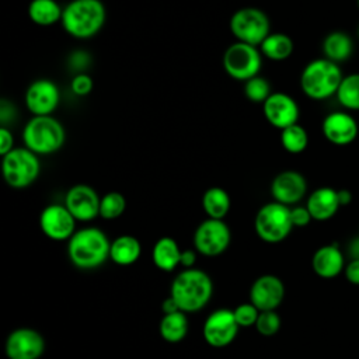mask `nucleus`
Wrapping results in <instances>:
<instances>
[{
	"mask_svg": "<svg viewBox=\"0 0 359 359\" xmlns=\"http://www.w3.org/2000/svg\"><path fill=\"white\" fill-rule=\"evenodd\" d=\"M335 95L344 108L359 111V73L344 76Z\"/></svg>",
	"mask_w": 359,
	"mask_h": 359,
	"instance_id": "nucleus-29",
	"label": "nucleus"
},
{
	"mask_svg": "<svg viewBox=\"0 0 359 359\" xmlns=\"http://www.w3.org/2000/svg\"><path fill=\"white\" fill-rule=\"evenodd\" d=\"M311 266L320 278L331 279L345 269V258L337 244H327L313 254Z\"/></svg>",
	"mask_w": 359,
	"mask_h": 359,
	"instance_id": "nucleus-20",
	"label": "nucleus"
},
{
	"mask_svg": "<svg viewBox=\"0 0 359 359\" xmlns=\"http://www.w3.org/2000/svg\"><path fill=\"white\" fill-rule=\"evenodd\" d=\"M269 191L275 202L290 208L304 198L307 192V181L302 172L296 170H285L273 177Z\"/></svg>",
	"mask_w": 359,
	"mask_h": 359,
	"instance_id": "nucleus-17",
	"label": "nucleus"
},
{
	"mask_svg": "<svg viewBox=\"0 0 359 359\" xmlns=\"http://www.w3.org/2000/svg\"><path fill=\"white\" fill-rule=\"evenodd\" d=\"M231 206L227 191L222 187H210L202 195V209L209 219H224Z\"/></svg>",
	"mask_w": 359,
	"mask_h": 359,
	"instance_id": "nucleus-26",
	"label": "nucleus"
},
{
	"mask_svg": "<svg viewBox=\"0 0 359 359\" xmlns=\"http://www.w3.org/2000/svg\"><path fill=\"white\" fill-rule=\"evenodd\" d=\"M244 95L252 102H265L266 98L272 94L269 81L262 76H254L250 80L244 81Z\"/></svg>",
	"mask_w": 359,
	"mask_h": 359,
	"instance_id": "nucleus-32",
	"label": "nucleus"
},
{
	"mask_svg": "<svg viewBox=\"0 0 359 359\" xmlns=\"http://www.w3.org/2000/svg\"><path fill=\"white\" fill-rule=\"evenodd\" d=\"M181 252L182 250L180 248L178 243L172 237L164 236L154 243L151 250V259L158 269L171 272L180 265Z\"/></svg>",
	"mask_w": 359,
	"mask_h": 359,
	"instance_id": "nucleus-22",
	"label": "nucleus"
},
{
	"mask_svg": "<svg viewBox=\"0 0 359 359\" xmlns=\"http://www.w3.org/2000/svg\"><path fill=\"white\" fill-rule=\"evenodd\" d=\"M100 202L97 191L87 184L70 187L65 196V206L77 222H90L100 216Z\"/></svg>",
	"mask_w": 359,
	"mask_h": 359,
	"instance_id": "nucleus-15",
	"label": "nucleus"
},
{
	"mask_svg": "<svg viewBox=\"0 0 359 359\" xmlns=\"http://www.w3.org/2000/svg\"><path fill=\"white\" fill-rule=\"evenodd\" d=\"M282 325V320L276 310H268V311H259V316L255 323V330L262 337H272L275 335Z\"/></svg>",
	"mask_w": 359,
	"mask_h": 359,
	"instance_id": "nucleus-33",
	"label": "nucleus"
},
{
	"mask_svg": "<svg viewBox=\"0 0 359 359\" xmlns=\"http://www.w3.org/2000/svg\"><path fill=\"white\" fill-rule=\"evenodd\" d=\"M126 209V199L118 191H109L101 196L100 216L105 220H114L123 215Z\"/></svg>",
	"mask_w": 359,
	"mask_h": 359,
	"instance_id": "nucleus-31",
	"label": "nucleus"
},
{
	"mask_svg": "<svg viewBox=\"0 0 359 359\" xmlns=\"http://www.w3.org/2000/svg\"><path fill=\"white\" fill-rule=\"evenodd\" d=\"M111 241L98 227H83L67 240V255L79 269H95L109 259Z\"/></svg>",
	"mask_w": 359,
	"mask_h": 359,
	"instance_id": "nucleus-2",
	"label": "nucleus"
},
{
	"mask_svg": "<svg viewBox=\"0 0 359 359\" xmlns=\"http://www.w3.org/2000/svg\"><path fill=\"white\" fill-rule=\"evenodd\" d=\"M306 206L317 222L330 220L341 208L338 201V191L331 187H321L314 189L306 202Z\"/></svg>",
	"mask_w": 359,
	"mask_h": 359,
	"instance_id": "nucleus-21",
	"label": "nucleus"
},
{
	"mask_svg": "<svg viewBox=\"0 0 359 359\" xmlns=\"http://www.w3.org/2000/svg\"><path fill=\"white\" fill-rule=\"evenodd\" d=\"M280 144L290 154L303 153L309 144V135L302 125H290L280 130Z\"/></svg>",
	"mask_w": 359,
	"mask_h": 359,
	"instance_id": "nucleus-30",
	"label": "nucleus"
},
{
	"mask_svg": "<svg viewBox=\"0 0 359 359\" xmlns=\"http://www.w3.org/2000/svg\"><path fill=\"white\" fill-rule=\"evenodd\" d=\"M358 38H359V28H358Z\"/></svg>",
	"mask_w": 359,
	"mask_h": 359,
	"instance_id": "nucleus-44",
	"label": "nucleus"
},
{
	"mask_svg": "<svg viewBox=\"0 0 359 359\" xmlns=\"http://www.w3.org/2000/svg\"><path fill=\"white\" fill-rule=\"evenodd\" d=\"M344 79L338 63L325 57L309 62L300 74L302 91L311 100L321 101L337 94Z\"/></svg>",
	"mask_w": 359,
	"mask_h": 359,
	"instance_id": "nucleus-4",
	"label": "nucleus"
},
{
	"mask_svg": "<svg viewBox=\"0 0 359 359\" xmlns=\"http://www.w3.org/2000/svg\"><path fill=\"white\" fill-rule=\"evenodd\" d=\"M358 7H359V0H358Z\"/></svg>",
	"mask_w": 359,
	"mask_h": 359,
	"instance_id": "nucleus-45",
	"label": "nucleus"
},
{
	"mask_svg": "<svg viewBox=\"0 0 359 359\" xmlns=\"http://www.w3.org/2000/svg\"><path fill=\"white\" fill-rule=\"evenodd\" d=\"M285 299V285L275 275H262L257 278L250 287V302L259 310H276Z\"/></svg>",
	"mask_w": 359,
	"mask_h": 359,
	"instance_id": "nucleus-18",
	"label": "nucleus"
},
{
	"mask_svg": "<svg viewBox=\"0 0 359 359\" xmlns=\"http://www.w3.org/2000/svg\"><path fill=\"white\" fill-rule=\"evenodd\" d=\"M213 282L210 276L198 268L182 269L171 282L170 296L184 313L202 310L212 299Z\"/></svg>",
	"mask_w": 359,
	"mask_h": 359,
	"instance_id": "nucleus-1",
	"label": "nucleus"
},
{
	"mask_svg": "<svg viewBox=\"0 0 359 359\" xmlns=\"http://www.w3.org/2000/svg\"><path fill=\"white\" fill-rule=\"evenodd\" d=\"M345 278L349 283L359 286V259H351L344 269Z\"/></svg>",
	"mask_w": 359,
	"mask_h": 359,
	"instance_id": "nucleus-39",
	"label": "nucleus"
},
{
	"mask_svg": "<svg viewBox=\"0 0 359 359\" xmlns=\"http://www.w3.org/2000/svg\"><path fill=\"white\" fill-rule=\"evenodd\" d=\"M233 313H234V318H236V321H237V324H238L240 328H245V327H252V325H255L257 318H258V316H259V310H258L251 302L238 304V306L233 310Z\"/></svg>",
	"mask_w": 359,
	"mask_h": 359,
	"instance_id": "nucleus-34",
	"label": "nucleus"
},
{
	"mask_svg": "<svg viewBox=\"0 0 359 359\" xmlns=\"http://www.w3.org/2000/svg\"><path fill=\"white\" fill-rule=\"evenodd\" d=\"M233 36L238 42L259 46L271 34L269 17L257 7H243L233 13L229 22Z\"/></svg>",
	"mask_w": 359,
	"mask_h": 359,
	"instance_id": "nucleus-8",
	"label": "nucleus"
},
{
	"mask_svg": "<svg viewBox=\"0 0 359 359\" xmlns=\"http://www.w3.org/2000/svg\"><path fill=\"white\" fill-rule=\"evenodd\" d=\"M24 146L38 156H49L60 150L66 140L63 125L52 115L32 116L22 129Z\"/></svg>",
	"mask_w": 359,
	"mask_h": 359,
	"instance_id": "nucleus-5",
	"label": "nucleus"
},
{
	"mask_svg": "<svg viewBox=\"0 0 359 359\" xmlns=\"http://www.w3.org/2000/svg\"><path fill=\"white\" fill-rule=\"evenodd\" d=\"M142 254V245L139 240L130 234L118 236L111 241L109 259L116 265L129 266L135 264Z\"/></svg>",
	"mask_w": 359,
	"mask_h": 359,
	"instance_id": "nucleus-23",
	"label": "nucleus"
},
{
	"mask_svg": "<svg viewBox=\"0 0 359 359\" xmlns=\"http://www.w3.org/2000/svg\"><path fill=\"white\" fill-rule=\"evenodd\" d=\"M14 149V137L7 126L0 128V154L4 156Z\"/></svg>",
	"mask_w": 359,
	"mask_h": 359,
	"instance_id": "nucleus-38",
	"label": "nucleus"
},
{
	"mask_svg": "<svg viewBox=\"0 0 359 359\" xmlns=\"http://www.w3.org/2000/svg\"><path fill=\"white\" fill-rule=\"evenodd\" d=\"M238 330L240 327L234 318L233 310L217 309L206 317L202 334L206 344L212 348H224L236 339Z\"/></svg>",
	"mask_w": 359,
	"mask_h": 359,
	"instance_id": "nucleus-11",
	"label": "nucleus"
},
{
	"mask_svg": "<svg viewBox=\"0 0 359 359\" xmlns=\"http://www.w3.org/2000/svg\"><path fill=\"white\" fill-rule=\"evenodd\" d=\"M348 254H349L351 259H359V236L349 241Z\"/></svg>",
	"mask_w": 359,
	"mask_h": 359,
	"instance_id": "nucleus-42",
	"label": "nucleus"
},
{
	"mask_svg": "<svg viewBox=\"0 0 359 359\" xmlns=\"http://www.w3.org/2000/svg\"><path fill=\"white\" fill-rule=\"evenodd\" d=\"M4 351L8 359H39L45 352V339L34 328H15L7 335Z\"/></svg>",
	"mask_w": 359,
	"mask_h": 359,
	"instance_id": "nucleus-12",
	"label": "nucleus"
},
{
	"mask_svg": "<svg viewBox=\"0 0 359 359\" xmlns=\"http://www.w3.org/2000/svg\"><path fill=\"white\" fill-rule=\"evenodd\" d=\"M258 48L265 57L280 62L293 53L294 45L289 35L282 32H271Z\"/></svg>",
	"mask_w": 359,
	"mask_h": 359,
	"instance_id": "nucleus-28",
	"label": "nucleus"
},
{
	"mask_svg": "<svg viewBox=\"0 0 359 359\" xmlns=\"http://www.w3.org/2000/svg\"><path fill=\"white\" fill-rule=\"evenodd\" d=\"M24 101L32 116L52 115L60 102V91L55 81L38 79L28 86Z\"/></svg>",
	"mask_w": 359,
	"mask_h": 359,
	"instance_id": "nucleus-14",
	"label": "nucleus"
},
{
	"mask_svg": "<svg viewBox=\"0 0 359 359\" xmlns=\"http://www.w3.org/2000/svg\"><path fill=\"white\" fill-rule=\"evenodd\" d=\"M63 8L56 0H31L28 4L29 20L41 27H49L62 20Z\"/></svg>",
	"mask_w": 359,
	"mask_h": 359,
	"instance_id": "nucleus-25",
	"label": "nucleus"
},
{
	"mask_svg": "<svg viewBox=\"0 0 359 359\" xmlns=\"http://www.w3.org/2000/svg\"><path fill=\"white\" fill-rule=\"evenodd\" d=\"M323 52L325 59L339 65L341 62H345L352 56L353 41L346 32H330L323 41Z\"/></svg>",
	"mask_w": 359,
	"mask_h": 359,
	"instance_id": "nucleus-24",
	"label": "nucleus"
},
{
	"mask_svg": "<svg viewBox=\"0 0 359 359\" xmlns=\"http://www.w3.org/2000/svg\"><path fill=\"white\" fill-rule=\"evenodd\" d=\"M358 236H359V234H358Z\"/></svg>",
	"mask_w": 359,
	"mask_h": 359,
	"instance_id": "nucleus-46",
	"label": "nucleus"
},
{
	"mask_svg": "<svg viewBox=\"0 0 359 359\" xmlns=\"http://www.w3.org/2000/svg\"><path fill=\"white\" fill-rule=\"evenodd\" d=\"M196 250H182L181 252V262L180 265L184 269H189V268H195V262H196Z\"/></svg>",
	"mask_w": 359,
	"mask_h": 359,
	"instance_id": "nucleus-40",
	"label": "nucleus"
},
{
	"mask_svg": "<svg viewBox=\"0 0 359 359\" xmlns=\"http://www.w3.org/2000/svg\"><path fill=\"white\" fill-rule=\"evenodd\" d=\"M188 328H189L188 317H187V313L184 311L164 314L158 325L161 338L170 344L181 342L187 337Z\"/></svg>",
	"mask_w": 359,
	"mask_h": 359,
	"instance_id": "nucleus-27",
	"label": "nucleus"
},
{
	"mask_svg": "<svg viewBox=\"0 0 359 359\" xmlns=\"http://www.w3.org/2000/svg\"><path fill=\"white\" fill-rule=\"evenodd\" d=\"M88 62H90V56L86 53V52H81V50H77L74 52L72 56H70V67L77 70V73H84L83 70L88 66ZM76 73V74H77Z\"/></svg>",
	"mask_w": 359,
	"mask_h": 359,
	"instance_id": "nucleus-37",
	"label": "nucleus"
},
{
	"mask_svg": "<svg viewBox=\"0 0 359 359\" xmlns=\"http://www.w3.org/2000/svg\"><path fill=\"white\" fill-rule=\"evenodd\" d=\"M231 240L229 226L222 219H205L194 233V247L205 257H217L223 254Z\"/></svg>",
	"mask_w": 359,
	"mask_h": 359,
	"instance_id": "nucleus-10",
	"label": "nucleus"
},
{
	"mask_svg": "<svg viewBox=\"0 0 359 359\" xmlns=\"http://www.w3.org/2000/svg\"><path fill=\"white\" fill-rule=\"evenodd\" d=\"M107 20V10L101 0H72L63 7L60 24L73 38L88 39L97 35Z\"/></svg>",
	"mask_w": 359,
	"mask_h": 359,
	"instance_id": "nucleus-3",
	"label": "nucleus"
},
{
	"mask_svg": "<svg viewBox=\"0 0 359 359\" xmlns=\"http://www.w3.org/2000/svg\"><path fill=\"white\" fill-rule=\"evenodd\" d=\"M1 170L4 181L14 189H22L32 185L39 172V156L24 147H14L7 154L1 156Z\"/></svg>",
	"mask_w": 359,
	"mask_h": 359,
	"instance_id": "nucleus-6",
	"label": "nucleus"
},
{
	"mask_svg": "<svg viewBox=\"0 0 359 359\" xmlns=\"http://www.w3.org/2000/svg\"><path fill=\"white\" fill-rule=\"evenodd\" d=\"M324 137L335 146H346L355 142L358 136V122L345 111L330 112L321 125Z\"/></svg>",
	"mask_w": 359,
	"mask_h": 359,
	"instance_id": "nucleus-19",
	"label": "nucleus"
},
{
	"mask_svg": "<svg viewBox=\"0 0 359 359\" xmlns=\"http://www.w3.org/2000/svg\"><path fill=\"white\" fill-rule=\"evenodd\" d=\"M161 311H163V314H171V313L181 311V310H180L178 304L175 303V300L171 296H168L161 303Z\"/></svg>",
	"mask_w": 359,
	"mask_h": 359,
	"instance_id": "nucleus-41",
	"label": "nucleus"
},
{
	"mask_svg": "<svg viewBox=\"0 0 359 359\" xmlns=\"http://www.w3.org/2000/svg\"><path fill=\"white\" fill-rule=\"evenodd\" d=\"M223 67L231 79L247 81L259 74L262 53L258 46L236 41L223 53Z\"/></svg>",
	"mask_w": 359,
	"mask_h": 359,
	"instance_id": "nucleus-9",
	"label": "nucleus"
},
{
	"mask_svg": "<svg viewBox=\"0 0 359 359\" xmlns=\"http://www.w3.org/2000/svg\"><path fill=\"white\" fill-rule=\"evenodd\" d=\"M290 219H292L293 227H306L313 220L307 206H299V205L290 208Z\"/></svg>",
	"mask_w": 359,
	"mask_h": 359,
	"instance_id": "nucleus-36",
	"label": "nucleus"
},
{
	"mask_svg": "<svg viewBox=\"0 0 359 359\" xmlns=\"http://www.w3.org/2000/svg\"><path fill=\"white\" fill-rule=\"evenodd\" d=\"M70 88L73 91V94L84 97L88 95L93 90V79L91 76L86 74V73H77L73 76L72 81H70Z\"/></svg>",
	"mask_w": 359,
	"mask_h": 359,
	"instance_id": "nucleus-35",
	"label": "nucleus"
},
{
	"mask_svg": "<svg viewBox=\"0 0 359 359\" xmlns=\"http://www.w3.org/2000/svg\"><path fill=\"white\" fill-rule=\"evenodd\" d=\"M76 219L69 209L59 203L48 205L39 215L42 233L53 241H66L76 233Z\"/></svg>",
	"mask_w": 359,
	"mask_h": 359,
	"instance_id": "nucleus-13",
	"label": "nucleus"
},
{
	"mask_svg": "<svg viewBox=\"0 0 359 359\" xmlns=\"http://www.w3.org/2000/svg\"><path fill=\"white\" fill-rule=\"evenodd\" d=\"M352 199H353V195H352V192L349 189H345V188L344 189H338V201H339L341 206L349 205L352 202Z\"/></svg>",
	"mask_w": 359,
	"mask_h": 359,
	"instance_id": "nucleus-43",
	"label": "nucleus"
},
{
	"mask_svg": "<svg viewBox=\"0 0 359 359\" xmlns=\"http://www.w3.org/2000/svg\"><path fill=\"white\" fill-rule=\"evenodd\" d=\"M290 208L279 202H268L262 205L254 219V230L257 236L269 244L283 241L292 231Z\"/></svg>",
	"mask_w": 359,
	"mask_h": 359,
	"instance_id": "nucleus-7",
	"label": "nucleus"
},
{
	"mask_svg": "<svg viewBox=\"0 0 359 359\" xmlns=\"http://www.w3.org/2000/svg\"><path fill=\"white\" fill-rule=\"evenodd\" d=\"M264 118L269 125L278 129H285L297 123L300 111L296 100L286 93H272L262 104Z\"/></svg>",
	"mask_w": 359,
	"mask_h": 359,
	"instance_id": "nucleus-16",
	"label": "nucleus"
}]
</instances>
